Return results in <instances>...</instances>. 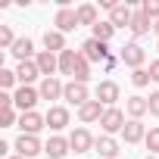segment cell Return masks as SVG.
Listing matches in <instances>:
<instances>
[{
    "label": "cell",
    "mask_w": 159,
    "mask_h": 159,
    "mask_svg": "<svg viewBox=\"0 0 159 159\" xmlns=\"http://www.w3.org/2000/svg\"><path fill=\"white\" fill-rule=\"evenodd\" d=\"M128 125V119H125V112L119 109V106H109L106 112H103V119H100V128L112 137V134H122V128Z\"/></svg>",
    "instance_id": "6da1fadb"
},
{
    "label": "cell",
    "mask_w": 159,
    "mask_h": 159,
    "mask_svg": "<svg viewBox=\"0 0 159 159\" xmlns=\"http://www.w3.org/2000/svg\"><path fill=\"white\" fill-rule=\"evenodd\" d=\"M119 59H122L128 69H143V62H147V50H143L140 44H125V47L119 50Z\"/></svg>",
    "instance_id": "7a4b0ae2"
},
{
    "label": "cell",
    "mask_w": 159,
    "mask_h": 159,
    "mask_svg": "<svg viewBox=\"0 0 159 159\" xmlns=\"http://www.w3.org/2000/svg\"><path fill=\"white\" fill-rule=\"evenodd\" d=\"M13 147H16V156H25V159H34L38 153H44V143L34 134H19Z\"/></svg>",
    "instance_id": "3957f363"
},
{
    "label": "cell",
    "mask_w": 159,
    "mask_h": 159,
    "mask_svg": "<svg viewBox=\"0 0 159 159\" xmlns=\"http://www.w3.org/2000/svg\"><path fill=\"white\" fill-rule=\"evenodd\" d=\"M81 56H84L88 62H106V59H109V50H106V44H103V41L88 38V41L81 44Z\"/></svg>",
    "instance_id": "277c9868"
},
{
    "label": "cell",
    "mask_w": 159,
    "mask_h": 159,
    "mask_svg": "<svg viewBox=\"0 0 159 159\" xmlns=\"http://www.w3.org/2000/svg\"><path fill=\"white\" fill-rule=\"evenodd\" d=\"M62 100L81 109V106L91 100V91H88V84H81V81H69V84H66V94H62Z\"/></svg>",
    "instance_id": "5b68a950"
},
{
    "label": "cell",
    "mask_w": 159,
    "mask_h": 159,
    "mask_svg": "<svg viewBox=\"0 0 159 159\" xmlns=\"http://www.w3.org/2000/svg\"><path fill=\"white\" fill-rule=\"evenodd\" d=\"M69 143H72V150H75V153H91V150H94V143H97V137H94L88 128H75V131L69 134Z\"/></svg>",
    "instance_id": "8992f818"
},
{
    "label": "cell",
    "mask_w": 159,
    "mask_h": 159,
    "mask_svg": "<svg viewBox=\"0 0 159 159\" xmlns=\"http://www.w3.org/2000/svg\"><path fill=\"white\" fill-rule=\"evenodd\" d=\"M53 25H56V31H75V28H81L78 25V13L75 10H69V7H59L56 10V16H53Z\"/></svg>",
    "instance_id": "52a82bcc"
},
{
    "label": "cell",
    "mask_w": 159,
    "mask_h": 159,
    "mask_svg": "<svg viewBox=\"0 0 159 159\" xmlns=\"http://www.w3.org/2000/svg\"><path fill=\"white\" fill-rule=\"evenodd\" d=\"M34 62H38V69H41L44 78H56V72H59V56H56V53L41 50V53L34 56Z\"/></svg>",
    "instance_id": "ba28073f"
},
{
    "label": "cell",
    "mask_w": 159,
    "mask_h": 159,
    "mask_svg": "<svg viewBox=\"0 0 159 159\" xmlns=\"http://www.w3.org/2000/svg\"><path fill=\"white\" fill-rule=\"evenodd\" d=\"M13 100H16V106L22 112H34V103L41 100V91H34V88H16Z\"/></svg>",
    "instance_id": "9c48e42d"
},
{
    "label": "cell",
    "mask_w": 159,
    "mask_h": 159,
    "mask_svg": "<svg viewBox=\"0 0 159 159\" xmlns=\"http://www.w3.org/2000/svg\"><path fill=\"white\" fill-rule=\"evenodd\" d=\"M19 128H22V134H34L38 137V131L47 128V116H41V112H22L19 116Z\"/></svg>",
    "instance_id": "30bf717a"
},
{
    "label": "cell",
    "mask_w": 159,
    "mask_h": 159,
    "mask_svg": "<svg viewBox=\"0 0 159 159\" xmlns=\"http://www.w3.org/2000/svg\"><path fill=\"white\" fill-rule=\"evenodd\" d=\"M103 112H106V106L100 103V100H88L81 109H78V122L81 125H91V122H100L103 119Z\"/></svg>",
    "instance_id": "8fae6325"
},
{
    "label": "cell",
    "mask_w": 159,
    "mask_h": 159,
    "mask_svg": "<svg viewBox=\"0 0 159 159\" xmlns=\"http://www.w3.org/2000/svg\"><path fill=\"white\" fill-rule=\"evenodd\" d=\"M122 97V88L116 84V81H100L97 84V100L109 109V106H116V100Z\"/></svg>",
    "instance_id": "7c38bea8"
},
{
    "label": "cell",
    "mask_w": 159,
    "mask_h": 159,
    "mask_svg": "<svg viewBox=\"0 0 159 159\" xmlns=\"http://www.w3.org/2000/svg\"><path fill=\"white\" fill-rule=\"evenodd\" d=\"M94 153H100V159H116V156L122 153V147H119V140H116V137L100 134V137H97V143H94Z\"/></svg>",
    "instance_id": "4fadbf2b"
},
{
    "label": "cell",
    "mask_w": 159,
    "mask_h": 159,
    "mask_svg": "<svg viewBox=\"0 0 159 159\" xmlns=\"http://www.w3.org/2000/svg\"><path fill=\"white\" fill-rule=\"evenodd\" d=\"M131 19H134V10H131L128 3H116V7L109 10V22H112L116 28H131Z\"/></svg>",
    "instance_id": "5bb4252c"
},
{
    "label": "cell",
    "mask_w": 159,
    "mask_h": 159,
    "mask_svg": "<svg viewBox=\"0 0 159 159\" xmlns=\"http://www.w3.org/2000/svg\"><path fill=\"white\" fill-rule=\"evenodd\" d=\"M41 75V69H38V62L34 59H28V62H19L16 66V78H19V88H31V81Z\"/></svg>",
    "instance_id": "9a60e30c"
},
{
    "label": "cell",
    "mask_w": 159,
    "mask_h": 159,
    "mask_svg": "<svg viewBox=\"0 0 159 159\" xmlns=\"http://www.w3.org/2000/svg\"><path fill=\"white\" fill-rule=\"evenodd\" d=\"M38 91H41V100H62V94H66V84L59 81V78H44Z\"/></svg>",
    "instance_id": "2e32d148"
},
{
    "label": "cell",
    "mask_w": 159,
    "mask_h": 159,
    "mask_svg": "<svg viewBox=\"0 0 159 159\" xmlns=\"http://www.w3.org/2000/svg\"><path fill=\"white\" fill-rule=\"evenodd\" d=\"M122 137H125V143H140V140H147L143 122H140V119H128V125L122 128Z\"/></svg>",
    "instance_id": "e0dca14e"
},
{
    "label": "cell",
    "mask_w": 159,
    "mask_h": 159,
    "mask_svg": "<svg viewBox=\"0 0 159 159\" xmlns=\"http://www.w3.org/2000/svg\"><path fill=\"white\" fill-rule=\"evenodd\" d=\"M72 150V143H69V137H59V134H53L47 143H44V153L50 156V159H62L66 153Z\"/></svg>",
    "instance_id": "ac0fdd59"
},
{
    "label": "cell",
    "mask_w": 159,
    "mask_h": 159,
    "mask_svg": "<svg viewBox=\"0 0 159 159\" xmlns=\"http://www.w3.org/2000/svg\"><path fill=\"white\" fill-rule=\"evenodd\" d=\"M69 125V109L66 106H50L47 109V128L50 131H62Z\"/></svg>",
    "instance_id": "d6986e66"
},
{
    "label": "cell",
    "mask_w": 159,
    "mask_h": 159,
    "mask_svg": "<svg viewBox=\"0 0 159 159\" xmlns=\"http://www.w3.org/2000/svg\"><path fill=\"white\" fill-rule=\"evenodd\" d=\"M125 112H128V119H143L147 112H150V103H147V97H128L125 100Z\"/></svg>",
    "instance_id": "ffe728a7"
},
{
    "label": "cell",
    "mask_w": 159,
    "mask_h": 159,
    "mask_svg": "<svg viewBox=\"0 0 159 159\" xmlns=\"http://www.w3.org/2000/svg\"><path fill=\"white\" fill-rule=\"evenodd\" d=\"M44 47H47L50 53H56V56H59L62 50H69V47H66V34H62V31H56V28L44 31Z\"/></svg>",
    "instance_id": "44dd1931"
},
{
    "label": "cell",
    "mask_w": 159,
    "mask_h": 159,
    "mask_svg": "<svg viewBox=\"0 0 159 159\" xmlns=\"http://www.w3.org/2000/svg\"><path fill=\"white\" fill-rule=\"evenodd\" d=\"M19 62H28L31 59V53H34V44H31V38H19L16 44H13V50H10Z\"/></svg>",
    "instance_id": "7402d4cb"
},
{
    "label": "cell",
    "mask_w": 159,
    "mask_h": 159,
    "mask_svg": "<svg viewBox=\"0 0 159 159\" xmlns=\"http://www.w3.org/2000/svg\"><path fill=\"white\" fill-rule=\"evenodd\" d=\"M78 50H62L59 53V72L62 75H75V66H78Z\"/></svg>",
    "instance_id": "603a6c76"
},
{
    "label": "cell",
    "mask_w": 159,
    "mask_h": 159,
    "mask_svg": "<svg viewBox=\"0 0 159 159\" xmlns=\"http://www.w3.org/2000/svg\"><path fill=\"white\" fill-rule=\"evenodd\" d=\"M150 28H153V22L143 16V10H134V19H131V34H134V38H143Z\"/></svg>",
    "instance_id": "cb8c5ba5"
},
{
    "label": "cell",
    "mask_w": 159,
    "mask_h": 159,
    "mask_svg": "<svg viewBox=\"0 0 159 159\" xmlns=\"http://www.w3.org/2000/svg\"><path fill=\"white\" fill-rule=\"evenodd\" d=\"M75 13H78V25H91V28H94V25L100 22V19H97V7H94V3H81Z\"/></svg>",
    "instance_id": "d4e9b609"
},
{
    "label": "cell",
    "mask_w": 159,
    "mask_h": 159,
    "mask_svg": "<svg viewBox=\"0 0 159 159\" xmlns=\"http://www.w3.org/2000/svg\"><path fill=\"white\" fill-rule=\"evenodd\" d=\"M112 34H116V25H112V22H97V25H94V34H91V38H97V41L109 44V41H112Z\"/></svg>",
    "instance_id": "484cf974"
},
{
    "label": "cell",
    "mask_w": 159,
    "mask_h": 159,
    "mask_svg": "<svg viewBox=\"0 0 159 159\" xmlns=\"http://www.w3.org/2000/svg\"><path fill=\"white\" fill-rule=\"evenodd\" d=\"M72 81H81V84H88V81H91V62H88L84 56H78V66H75Z\"/></svg>",
    "instance_id": "4316f807"
},
{
    "label": "cell",
    "mask_w": 159,
    "mask_h": 159,
    "mask_svg": "<svg viewBox=\"0 0 159 159\" xmlns=\"http://www.w3.org/2000/svg\"><path fill=\"white\" fill-rule=\"evenodd\" d=\"M150 81H153V78H150V69H134V72H131V84H134V88H147Z\"/></svg>",
    "instance_id": "83f0119b"
},
{
    "label": "cell",
    "mask_w": 159,
    "mask_h": 159,
    "mask_svg": "<svg viewBox=\"0 0 159 159\" xmlns=\"http://www.w3.org/2000/svg\"><path fill=\"white\" fill-rule=\"evenodd\" d=\"M143 143H147V150H150L153 156H159V125L147 131V140H143Z\"/></svg>",
    "instance_id": "f1b7e54d"
},
{
    "label": "cell",
    "mask_w": 159,
    "mask_h": 159,
    "mask_svg": "<svg viewBox=\"0 0 159 159\" xmlns=\"http://www.w3.org/2000/svg\"><path fill=\"white\" fill-rule=\"evenodd\" d=\"M13 125H19L16 109H13V106H10V109H0V128H13Z\"/></svg>",
    "instance_id": "f546056e"
},
{
    "label": "cell",
    "mask_w": 159,
    "mask_h": 159,
    "mask_svg": "<svg viewBox=\"0 0 159 159\" xmlns=\"http://www.w3.org/2000/svg\"><path fill=\"white\" fill-rule=\"evenodd\" d=\"M140 10H143V16H147L150 22H156V19H159V0H143Z\"/></svg>",
    "instance_id": "4dcf8cb0"
},
{
    "label": "cell",
    "mask_w": 159,
    "mask_h": 159,
    "mask_svg": "<svg viewBox=\"0 0 159 159\" xmlns=\"http://www.w3.org/2000/svg\"><path fill=\"white\" fill-rule=\"evenodd\" d=\"M16 81H19V78H16V72H13V69H0V88H3L7 94H10V88H13Z\"/></svg>",
    "instance_id": "1f68e13d"
},
{
    "label": "cell",
    "mask_w": 159,
    "mask_h": 159,
    "mask_svg": "<svg viewBox=\"0 0 159 159\" xmlns=\"http://www.w3.org/2000/svg\"><path fill=\"white\" fill-rule=\"evenodd\" d=\"M19 38H13V28L10 25H0V47H7V50H13V44H16Z\"/></svg>",
    "instance_id": "d6a6232c"
},
{
    "label": "cell",
    "mask_w": 159,
    "mask_h": 159,
    "mask_svg": "<svg viewBox=\"0 0 159 159\" xmlns=\"http://www.w3.org/2000/svg\"><path fill=\"white\" fill-rule=\"evenodd\" d=\"M147 103H150V116H156V119H159V91H153V94L147 97Z\"/></svg>",
    "instance_id": "836d02e7"
},
{
    "label": "cell",
    "mask_w": 159,
    "mask_h": 159,
    "mask_svg": "<svg viewBox=\"0 0 159 159\" xmlns=\"http://www.w3.org/2000/svg\"><path fill=\"white\" fill-rule=\"evenodd\" d=\"M150 78H153V81H159V59L150 62Z\"/></svg>",
    "instance_id": "e575fe53"
},
{
    "label": "cell",
    "mask_w": 159,
    "mask_h": 159,
    "mask_svg": "<svg viewBox=\"0 0 159 159\" xmlns=\"http://www.w3.org/2000/svg\"><path fill=\"white\" fill-rule=\"evenodd\" d=\"M116 62H122V59H116V56H109V59L103 62V69H106V72H112V69H116Z\"/></svg>",
    "instance_id": "d590c367"
},
{
    "label": "cell",
    "mask_w": 159,
    "mask_h": 159,
    "mask_svg": "<svg viewBox=\"0 0 159 159\" xmlns=\"http://www.w3.org/2000/svg\"><path fill=\"white\" fill-rule=\"evenodd\" d=\"M153 31H156V38H159V19H156V22H153Z\"/></svg>",
    "instance_id": "8d00e7d4"
},
{
    "label": "cell",
    "mask_w": 159,
    "mask_h": 159,
    "mask_svg": "<svg viewBox=\"0 0 159 159\" xmlns=\"http://www.w3.org/2000/svg\"><path fill=\"white\" fill-rule=\"evenodd\" d=\"M143 159H159V156H143Z\"/></svg>",
    "instance_id": "74e56055"
},
{
    "label": "cell",
    "mask_w": 159,
    "mask_h": 159,
    "mask_svg": "<svg viewBox=\"0 0 159 159\" xmlns=\"http://www.w3.org/2000/svg\"><path fill=\"white\" fill-rule=\"evenodd\" d=\"M13 159H25V156H13Z\"/></svg>",
    "instance_id": "f35d334b"
},
{
    "label": "cell",
    "mask_w": 159,
    "mask_h": 159,
    "mask_svg": "<svg viewBox=\"0 0 159 159\" xmlns=\"http://www.w3.org/2000/svg\"><path fill=\"white\" fill-rule=\"evenodd\" d=\"M156 50H159V44H156Z\"/></svg>",
    "instance_id": "ab89813d"
}]
</instances>
